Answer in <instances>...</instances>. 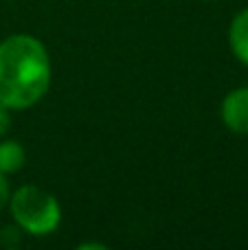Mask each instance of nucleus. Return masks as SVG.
I'll use <instances>...</instances> for the list:
<instances>
[{"label": "nucleus", "mask_w": 248, "mask_h": 250, "mask_svg": "<svg viewBox=\"0 0 248 250\" xmlns=\"http://www.w3.org/2000/svg\"><path fill=\"white\" fill-rule=\"evenodd\" d=\"M51 57L42 40L29 33L9 35L0 42V104L26 110L48 92Z\"/></svg>", "instance_id": "1"}, {"label": "nucleus", "mask_w": 248, "mask_h": 250, "mask_svg": "<svg viewBox=\"0 0 248 250\" xmlns=\"http://www.w3.org/2000/svg\"><path fill=\"white\" fill-rule=\"evenodd\" d=\"M9 211L13 222L35 237H46L62 224V207L57 198L35 185H24L13 191L9 198Z\"/></svg>", "instance_id": "2"}, {"label": "nucleus", "mask_w": 248, "mask_h": 250, "mask_svg": "<svg viewBox=\"0 0 248 250\" xmlns=\"http://www.w3.org/2000/svg\"><path fill=\"white\" fill-rule=\"evenodd\" d=\"M222 121L231 132L248 134V86L235 88L222 99Z\"/></svg>", "instance_id": "3"}, {"label": "nucleus", "mask_w": 248, "mask_h": 250, "mask_svg": "<svg viewBox=\"0 0 248 250\" xmlns=\"http://www.w3.org/2000/svg\"><path fill=\"white\" fill-rule=\"evenodd\" d=\"M228 44L231 51L244 66H248V7L233 18L228 26Z\"/></svg>", "instance_id": "4"}, {"label": "nucleus", "mask_w": 248, "mask_h": 250, "mask_svg": "<svg viewBox=\"0 0 248 250\" xmlns=\"http://www.w3.org/2000/svg\"><path fill=\"white\" fill-rule=\"evenodd\" d=\"M26 163V151L22 143L18 141H2L0 138V173H18Z\"/></svg>", "instance_id": "5"}, {"label": "nucleus", "mask_w": 248, "mask_h": 250, "mask_svg": "<svg viewBox=\"0 0 248 250\" xmlns=\"http://www.w3.org/2000/svg\"><path fill=\"white\" fill-rule=\"evenodd\" d=\"M9 198H11V187H9V180L4 173H0V211L9 204Z\"/></svg>", "instance_id": "6"}, {"label": "nucleus", "mask_w": 248, "mask_h": 250, "mask_svg": "<svg viewBox=\"0 0 248 250\" xmlns=\"http://www.w3.org/2000/svg\"><path fill=\"white\" fill-rule=\"evenodd\" d=\"M9 125H11V117H9V108L0 104V138L7 134Z\"/></svg>", "instance_id": "7"}, {"label": "nucleus", "mask_w": 248, "mask_h": 250, "mask_svg": "<svg viewBox=\"0 0 248 250\" xmlns=\"http://www.w3.org/2000/svg\"><path fill=\"white\" fill-rule=\"evenodd\" d=\"M77 250H108V246L105 244H95V242H83L77 246Z\"/></svg>", "instance_id": "8"}]
</instances>
